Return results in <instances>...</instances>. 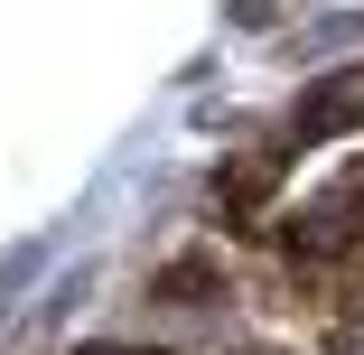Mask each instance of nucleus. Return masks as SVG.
Segmentation results:
<instances>
[{"mask_svg": "<svg viewBox=\"0 0 364 355\" xmlns=\"http://www.w3.org/2000/svg\"><path fill=\"white\" fill-rule=\"evenodd\" d=\"M346 122H364V65H346V75L299 112V140H318V131H346Z\"/></svg>", "mask_w": 364, "mask_h": 355, "instance_id": "1", "label": "nucleus"}]
</instances>
